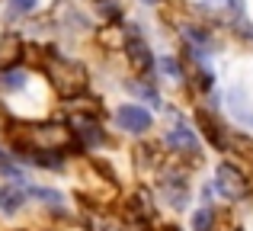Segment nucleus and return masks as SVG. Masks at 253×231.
<instances>
[{"instance_id":"f257e3e1","label":"nucleus","mask_w":253,"mask_h":231,"mask_svg":"<svg viewBox=\"0 0 253 231\" xmlns=\"http://www.w3.org/2000/svg\"><path fill=\"white\" fill-rule=\"evenodd\" d=\"M42 68L48 71V81H51V87L58 90V96H64V100H81L86 93L90 77H86V68L81 61L58 55V48H45L42 51Z\"/></svg>"},{"instance_id":"f03ea898","label":"nucleus","mask_w":253,"mask_h":231,"mask_svg":"<svg viewBox=\"0 0 253 231\" xmlns=\"http://www.w3.org/2000/svg\"><path fill=\"white\" fill-rule=\"evenodd\" d=\"M122 45H125V55H128V64L138 71V77L141 81H154V51L148 48L141 29L135 23L125 26V42Z\"/></svg>"},{"instance_id":"7ed1b4c3","label":"nucleus","mask_w":253,"mask_h":231,"mask_svg":"<svg viewBox=\"0 0 253 231\" xmlns=\"http://www.w3.org/2000/svg\"><path fill=\"white\" fill-rule=\"evenodd\" d=\"M218 193L224 196V199H244V196H250V180L247 174H244L237 164L224 161L218 164V180H215Z\"/></svg>"},{"instance_id":"20e7f679","label":"nucleus","mask_w":253,"mask_h":231,"mask_svg":"<svg viewBox=\"0 0 253 231\" xmlns=\"http://www.w3.org/2000/svg\"><path fill=\"white\" fill-rule=\"evenodd\" d=\"M196 129H199V135H202L205 141L211 144V148L231 151V135L221 129V122L215 119V113H211V109H196Z\"/></svg>"},{"instance_id":"39448f33","label":"nucleus","mask_w":253,"mask_h":231,"mask_svg":"<svg viewBox=\"0 0 253 231\" xmlns=\"http://www.w3.org/2000/svg\"><path fill=\"white\" fill-rule=\"evenodd\" d=\"M116 125L131 132V135H144L151 129V113L144 106H138V103H122L116 109Z\"/></svg>"},{"instance_id":"423d86ee","label":"nucleus","mask_w":253,"mask_h":231,"mask_svg":"<svg viewBox=\"0 0 253 231\" xmlns=\"http://www.w3.org/2000/svg\"><path fill=\"white\" fill-rule=\"evenodd\" d=\"M23 55H26L23 39H19L16 32H0V71L13 68Z\"/></svg>"},{"instance_id":"0eeeda50","label":"nucleus","mask_w":253,"mask_h":231,"mask_svg":"<svg viewBox=\"0 0 253 231\" xmlns=\"http://www.w3.org/2000/svg\"><path fill=\"white\" fill-rule=\"evenodd\" d=\"M167 144L176 154H199V138L192 135V129H186V125H176V129L167 132Z\"/></svg>"},{"instance_id":"6e6552de","label":"nucleus","mask_w":253,"mask_h":231,"mask_svg":"<svg viewBox=\"0 0 253 231\" xmlns=\"http://www.w3.org/2000/svg\"><path fill=\"white\" fill-rule=\"evenodd\" d=\"M26 206V193L16 186H0V212L3 215H16Z\"/></svg>"},{"instance_id":"1a4fd4ad","label":"nucleus","mask_w":253,"mask_h":231,"mask_svg":"<svg viewBox=\"0 0 253 231\" xmlns=\"http://www.w3.org/2000/svg\"><path fill=\"white\" fill-rule=\"evenodd\" d=\"M161 186H164L167 199H170L176 209H183V206H186V196H189V189H186V180H183V177H164Z\"/></svg>"},{"instance_id":"9d476101","label":"nucleus","mask_w":253,"mask_h":231,"mask_svg":"<svg viewBox=\"0 0 253 231\" xmlns=\"http://www.w3.org/2000/svg\"><path fill=\"white\" fill-rule=\"evenodd\" d=\"M228 103H231V113L241 119V122L253 125V109L247 106V96H244V90H241V87H234V90L228 93Z\"/></svg>"},{"instance_id":"9b49d317","label":"nucleus","mask_w":253,"mask_h":231,"mask_svg":"<svg viewBox=\"0 0 253 231\" xmlns=\"http://www.w3.org/2000/svg\"><path fill=\"white\" fill-rule=\"evenodd\" d=\"M192 231H215V212H211L209 206L192 215Z\"/></svg>"},{"instance_id":"f8f14e48","label":"nucleus","mask_w":253,"mask_h":231,"mask_svg":"<svg viewBox=\"0 0 253 231\" xmlns=\"http://www.w3.org/2000/svg\"><path fill=\"white\" fill-rule=\"evenodd\" d=\"M23 84H26V74L16 71V68H6L3 74H0V87H3V90H19Z\"/></svg>"},{"instance_id":"ddd939ff","label":"nucleus","mask_w":253,"mask_h":231,"mask_svg":"<svg viewBox=\"0 0 253 231\" xmlns=\"http://www.w3.org/2000/svg\"><path fill=\"white\" fill-rule=\"evenodd\" d=\"M231 151H237V154H244V157H253V138L231 135Z\"/></svg>"},{"instance_id":"4468645a","label":"nucleus","mask_w":253,"mask_h":231,"mask_svg":"<svg viewBox=\"0 0 253 231\" xmlns=\"http://www.w3.org/2000/svg\"><path fill=\"white\" fill-rule=\"evenodd\" d=\"M196 87L202 90V93H211V87H215V74H211L209 68H202V64H199V71H196Z\"/></svg>"},{"instance_id":"2eb2a0df","label":"nucleus","mask_w":253,"mask_h":231,"mask_svg":"<svg viewBox=\"0 0 253 231\" xmlns=\"http://www.w3.org/2000/svg\"><path fill=\"white\" fill-rule=\"evenodd\" d=\"M36 10V0H10V16H26Z\"/></svg>"},{"instance_id":"dca6fc26","label":"nucleus","mask_w":253,"mask_h":231,"mask_svg":"<svg viewBox=\"0 0 253 231\" xmlns=\"http://www.w3.org/2000/svg\"><path fill=\"white\" fill-rule=\"evenodd\" d=\"M161 68L167 71L170 77H183V64H179L176 58H170V55H164V58H161Z\"/></svg>"},{"instance_id":"f3484780","label":"nucleus","mask_w":253,"mask_h":231,"mask_svg":"<svg viewBox=\"0 0 253 231\" xmlns=\"http://www.w3.org/2000/svg\"><path fill=\"white\" fill-rule=\"evenodd\" d=\"M32 196H39V199H45V202H55V206L61 202V196H58L55 189H32Z\"/></svg>"},{"instance_id":"a211bd4d","label":"nucleus","mask_w":253,"mask_h":231,"mask_svg":"<svg viewBox=\"0 0 253 231\" xmlns=\"http://www.w3.org/2000/svg\"><path fill=\"white\" fill-rule=\"evenodd\" d=\"M234 29H237V36H241V39H244V42H250V45H253V29H250V26H247V23H237V26H234Z\"/></svg>"},{"instance_id":"6ab92c4d","label":"nucleus","mask_w":253,"mask_h":231,"mask_svg":"<svg viewBox=\"0 0 253 231\" xmlns=\"http://www.w3.org/2000/svg\"><path fill=\"white\" fill-rule=\"evenodd\" d=\"M144 3H157V0H144Z\"/></svg>"},{"instance_id":"aec40b11","label":"nucleus","mask_w":253,"mask_h":231,"mask_svg":"<svg viewBox=\"0 0 253 231\" xmlns=\"http://www.w3.org/2000/svg\"><path fill=\"white\" fill-rule=\"evenodd\" d=\"M234 231H244V228H234Z\"/></svg>"}]
</instances>
